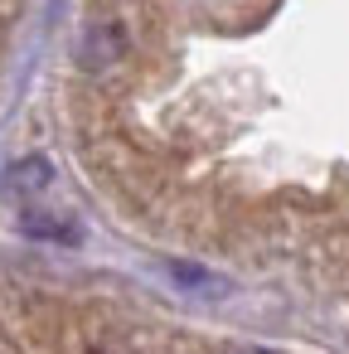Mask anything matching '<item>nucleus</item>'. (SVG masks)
Instances as JSON below:
<instances>
[{
  "label": "nucleus",
  "instance_id": "7ed1b4c3",
  "mask_svg": "<svg viewBox=\"0 0 349 354\" xmlns=\"http://www.w3.org/2000/svg\"><path fill=\"white\" fill-rule=\"evenodd\" d=\"M238 354H272V349H238Z\"/></svg>",
  "mask_w": 349,
  "mask_h": 354
},
{
  "label": "nucleus",
  "instance_id": "f03ea898",
  "mask_svg": "<svg viewBox=\"0 0 349 354\" xmlns=\"http://www.w3.org/2000/svg\"><path fill=\"white\" fill-rule=\"evenodd\" d=\"M117 54H122V30H117V25H97V30L88 35V49H83L88 68H102V64H112Z\"/></svg>",
  "mask_w": 349,
  "mask_h": 354
},
{
  "label": "nucleus",
  "instance_id": "f257e3e1",
  "mask_svg": "<svg viewBox=\"0 0 349 354\" xmlns=\"http://www.w3.org/2000/svg\"><path fill=\"white\" fill-rule=\"evenodd\" d=\"M49 175H54L49 160H44V156H30V160H20V165L6 175V189H10V194H39V189L49 185Z\"/></svg>",
  "mask_w": 349,
  "mask_h": 354
}]
</instances>
